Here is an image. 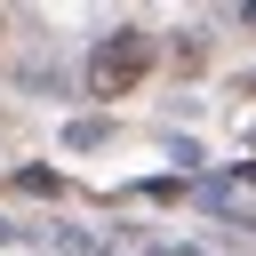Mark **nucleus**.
<instances>
[{"label": "nucleus", "mask_w": 256, "mask_h": 256, "mask_svg": "<svg viewBox=\"0 0 256 256\" xmlns=\"http://www.w3.org/2000/svg\"><path fill=\"white\" fill-rule=\"evenodd\" d=\"M144 72H152V40H144V32H112V40L88 48V96H96V104L128 96Z\"/></svg>", "instance_id": "1"}]
</instances>
